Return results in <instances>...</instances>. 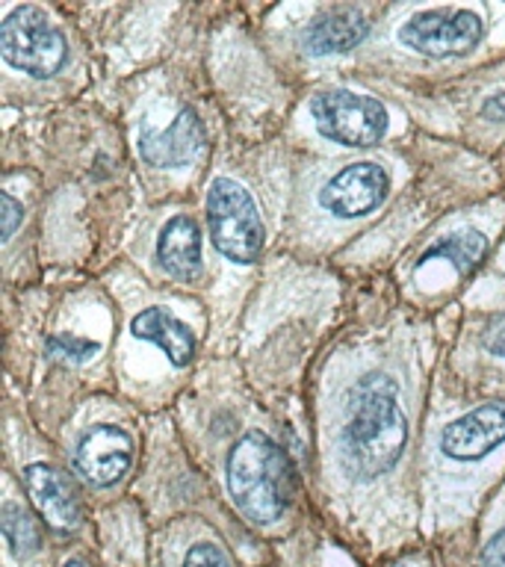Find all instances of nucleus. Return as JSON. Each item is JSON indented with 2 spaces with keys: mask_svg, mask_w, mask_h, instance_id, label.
Listing matches in <instances>:
<instances>
[{
  "mask_svg": "<svg viewBox=\"0 0 505 567\" xmlns=\"http://www.w3.org/2000/svg\"><path fill=\"white\" fill-rule=\"evenodd\" d=\"M485 349L496 358H505V313L496 317L485 331Z\"/></svg>",
  "mask_w": 505,
  "mask_h": 567,
  "instance_id": "obj_20",
  "label": "nucleus"
},
{
  "mask_svg": "<svg viewBox=\"0 0 505 567\" xmlns=\"http://www.w3.org/2000/svg\"><path fill=\"white\" fill-rule=\"evenodd\" d=\"M228 487L248 520L269 526L290 503V464L264 432L243 434L228 455Z\"/></svg>",
  "mask_w": 505,
  "mask_h": 567,
  "instance_id": "obj_2",
  "label": "nucleus"
},
{
  "mask_svg": "<svg viewBox=\"0 0 505 567\" xmlns=\"http://www.w3.org/2000/svg\"><path fill=\"white\" fill-rule=\"evenodd\" d=\"M408 441V423L388 375H363L349 393V416L340 432V461L361 482L388 473Z\"/></svg>",
  "mask_w": 505,
  "mask_h": 567,
  "instance_id": "obj_1",
  "label": "nucleus"
},
{
  "mask_svg": "<svg viewBox=\"0 0 505 567\" xmlns=\"http://www.w3.org/2000/svg\"><path fill=\"white\" fill-rule=\"evenodd\" d=\"M204 148V127L195 110L184 106L166 127L145 124L140 136V154L148 166L181 168L193 163Z\"/></svg>",
  "mask_w": 505,
  "mask_h": 567,
  "instance_id": "obj_8",
  "label": "nucleus"
},
{
  "mask_svg": "<svg viewBox=\"0 0 505 567\" xmlns=\"http://www.w3.org/2000/svg\"><path fill=\"white\" fill-rule=\"evenodd\" d=\"M482 565L485 567H505V529L496 532L491 544L482 553Z\"/></svg>",
  "mask_w": 505,
  "mask_h": 567,
  "instance_id": "obj_21",
  "label": "nucleus"
},
{
  "mask_svg": "<svg viewBox=\"0 0 505 567\" xmlns=\"http://www.w3.org/2000/svg\"><path fill=\"white\" fill-rule=\"evenodd\" d=\"M131 334L136 340H148L157 349L166 352V358L175 367H186L195 354V337L186 322L168 313L166 308H145L136 313L131 322Z\"/></svg>",
  "mask_w": 505,
  "mask_h": 567,
  "instance_id": "obj_14",
  "label": "nucleus"
},
{
  "mask_svg": "<svg viewBox=\"0 0 505 567\" xmlns=\"http://www.w3.org/2000/svg\"><path fill=\"white\" fill-rule=\"evenodd\" d=\"M390 177L379 163H352L343 172H337L322 189H319V204L337 219H358L367 216L388 198Z\"/></svg>",
  "mask_w": 505,
  "mask_h": 567,
  "instance_id": "obj_7",
  "label": "nucleus"
},
{
  "mask_svg": "<svg viewBox=\"0 0 505 567\" xmlns=\"http://www.w3.org/2000/svg\"><path fill=\"white\" fill-rule=\"evenodd\" d=\"M97 349H101V346H97L95 340H86V337L74 334H53L51 340H48V354L65 363L89 361L92 354H97Z\"/></svg>",
  "mask_w": 505,
  "mask_h": 567,
  "instance_id": "obj_17",
  "label": "nucleus"
},
{
  "mask_svg": "<svg viewBox=\"0 0 505 567\" xmlns=\"http://www.w3.org/2000/svg\"><path fill=\"white\" fill-rule=\"evenodd\" d=\"M157 260L181 281L202 278V230L193 216H175L163 225L157 237Z\"/></svg>",
  "mask_w": 505,
  "mask_h": 567,
  "instance_id": "obj_13",
  "label": "nucleus"
},
{
  "mask_svg": "<svg viewBox=\"0 0 505 567\" xmlns=\"http://www.w3.org/2000/svg\"><path fill=\"white\" fill-rule=\"evenodd\" d=\"M487 255V239L478 234V230L467 228V230H455L450 237H443L441 243H434L432 248H425L423 257H420V264L416 269H423L425 264H432V260H450L452 269L461 275V278H467L478 269V264L485 260Z\"/></svg>",
  "mask_w": 505,
  "mask_h": 567,
  "instance_id": "obj_15",
  "label": "nucleus"
},
{
  "mask_svg": "<svg viewBox=\"0 0 505 567\" xmlns=\"http://www.w3.org/2000/svg\"><path fill=\"white\" fill-rule=\"evenodd\" d=\"M0 53L12 69L44 80L62 69L69 42L48 12L39 7H16L0 27Z\"/></svg>",
  "mask_w": 505,
  "mask_h": 567,
  "instance_id": "obj_4",
  "label": "nucleus"
},
{
  "mask_svg": "<svg viewBox=\"0 0 505 567\" xmlns=\"http://www.w3.org/2000/svg\"><path fill=\"white\" fill-rule=\"evenodd\" d=\"M367 33H370V24L361 9L334 7L319 12L310 21L301 42L310 56H331V53H349L352 48H358Z\"/></svg>",
  "mask_w": 505,
  "mask_h": 567,
  "instance_id": "obj_12",
  "label": "nucleus"
},
{
  "mask_svg": "<svg viewBox=\"0 0 505 567\" xmlns=\"http://www.w3.org/2000/svg\"><path fill=\"white\" fill-rule=\"evenodd\" d=\"M24 487L35 512L42 514V520L51 529L71 532L78 529L80 523V505L78 494L65 476L56 467L48 464H30L24 470Z\"/></svg>",
  "mask_w": 505,
  "mask_h": 567,
  "instance_id": "obj_11",
  "label": "nucleus"
},
{
  "mask_svg": "<svg viewBox=\"0 0 505 567\" xmlns=\"http://www.w3.org/2000/svg\"><path fill=\"white\" fill-rule=\"evenodd\" d=\"M65 567H86V565H83V561H69Z\"/></svg>",
  "mask_w": 505,
  "mask_h": 567,
  "instance_id": "obj_23",
  "label": "nucleus"
},
{
  "mask_svg": "<svg viewBox=\"0 0 505 567\" xmlns=\"http://www.w3.org/2000/svg\"><path fill=\"white\" fill-rule=\"evenodd\" d=\"M184 567H230V558L216 544H198L186 553Z\"/></svg>",
  "mask_w": 505,
  "mask_h": 567,
  "instance_id": "obj_18",
  "label": "nucleus"
},
{
  "mask_svg": "<svg viewBox=\"0 0 505 567\" xmlns=\"http://www.w3.org/2000/svg\"><path fill=\"white\" fill-rule=\"evenodd\" d=\"M133 461L131 434L118 425H95L78 446V470L97 487L115 485Z\"/></svg>",
  "mask_w": 505,
  "mask_h": 567,
  "instance_id": "obj_10",
  "label": "nucleus"
},
{
  "mask_svg": "<svg viewBox=\"0 0 505 567\" xmlns=\"http://www.w3.org/2000/svg\"><path fill=\"white\" fill-rule=\"evenodd\" d=\"M310 115L326 140L346 145V148H370L388 133L384 104L370 95H361V92H349V89L319 92L310 104Z\"/></svg>",
  "mask_w": 505,
  "mask_h": 567,
  "instance_id": "obj_5",
  "label": "nucleus"
},
{
  "mask_svg": "<svg viewBox=\"0 0 505 567\" xmlns=\"http://www.w3.org/2000/svg\"><path fill=\"white\" fill-rule=\"evenodd\" d=\"M0 204H3V239H9L12 234H16L18 221L24 219V207H21V204H18L9 193H3Z\"/></svg>",
  "mask_w": 505,
  "mask_h": 567,
  "instance_id": "obj_19",
  "label": "nucleus"
},
{
  "mask_svg": "<svg viewBox=\"0 0 505 567\" xmlns=\"http://www.w3.org/2000/svg\"><path fill=\"white\" fill-rule=\"evenodd\" d=\"M505 441V405L487 402V405L458 416L441 434V450L455 461L485 458Z\"/></svg>",
  "mask_w": 505,
  "mask_h": 567,
  "instance_id": "obj_9",
  "label": "nucleus"
},
{
  "mask_svg": "<svg viewBox=\"0 0 505 567\" xmlns=\"http://www.w3.org/2000/svg\"><path fill=\"white\" fill-rule=\"evenodd\" d=\"M482 115L491 122H505V92H496L482 104Z\"/></svg>",
  "mask_w": 505,
  "mask_h": 567,
  "instance_id": "obj_22",
  "label": "nucleus"
},
{
  "mask_svg": "<svg viewBox=\"0 0 505 567\" xmlns=\"http://www.w3.org/2000/svg\"><path fill=\"white\" fill-rule=\"evenodd\" d=\"M207 225L213 246L239 266L255 264L264 251L266 230L251 195L230 177H216L207 189Z\"/></svg>",
  "mask_w": 505,
  "mask_h": 567,
  "instance_id": "obj_3",
  "label": "nucleus"
},
{
  "mask_svg": "<svg viewBox=\"0 0 505 567\" xmlns=\"http://www.w3.org/2000/svg\"><path fill=\"white\" fill-rule=\"evenodd\" d=\"M0 526H3L9 549H12L18 558H30L33 553L42 549V529H39V523H35L24 508H18V505H3Z\"/></svg>",
  "mask_w": 505,
  "mask_h": 567,
  "instance_id": "obj_16",
  "label": "nucleus"
},
{
  "mask_svg": "<svg viewBox=\"0 0 505 567\" xmlns=\"http://www.w3.org/2000/svg\"><path fill=\"white\" fill-rule=\"evenodd\" d=\"M485 24L473 9H425L408 18L399 30V42L425 56H464L482 42Z\"/></svg>",
  "mask_w": 505,
  "mask_h": 567,
  "instance_id": "obj_6",
  "label": "nucleus"
}]
</instances>
